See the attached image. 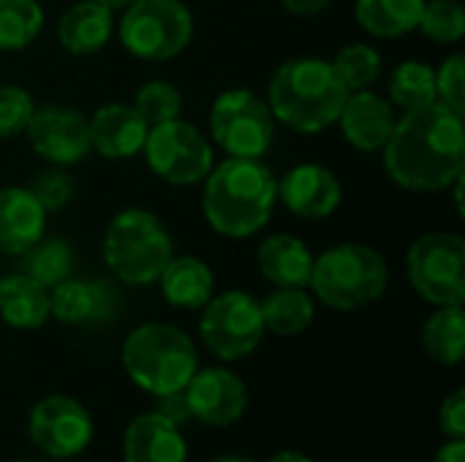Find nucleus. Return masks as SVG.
Here are the masks:
<instances>
[{"label":"nucleus","instance_id":"obj_1","mask_svg":"<svg viewBox=\"0 0 465 462\" xmlns=\"http://www.w3.org/2000/svg\"><path fill=\"white\" fill-rule=\"evenodd\" d=\"M384 166L392 182L417 193L450 188L465 172L463 114L444 103L406 112L384 144Z\"/></svg>","mask_w":465,"mask_h":462},{"label":"nucleus","instance_id":"obj_2","mask_svg":"<svg viewBox=\"0 0 465 462\" xmlns=\"http://www.w3.org/2000/svg\"><path fill=\"white\" fill-rule=\"evenodd\" d=\"M278 204V180L262 158H226L204 177L207 223L232 240L262 231Z\"/></svg>","mask_w":465,"mask_h":462},{"label":"nucleus","instance_id":"obj_3","mask_svg":"<svg viewBox=\"0 0 465 462\" xmlns=\"http://www.w3.org/2000/svg\"><path fill=\"white\" fill-rule=\"evenodd\" d=\"M349 90L322 57L286 60L270 79L267 106L275 120L300 133H322L338 123Z\"/></svg>","mask_w":465,"mask_h":462},{"label":"nucleus","instance_id":"obj_4","mask_svg":"<svg viewBox=\"0 0 465 462\" xmlns=\"http://www.w3.org/2000/svg\"><path fill=\"white\" fill-rule=\"evenodd\" d=\"M123 365L136 387L150 395L185 389L199 370L191 338L172 324H142L123 343Z\"/></svg>","mask_w":465,"mask_h":462},{"label":"nucleus","instance_id":"obj_5","mask_svg":"<svg viewBox=\"0 0 465 462\" xmlns=\"http://www.w3.org/2000/svg\"><path fill=\"white\" fill-rule=\"evenodd\" d=\"M172 256V237L150 210L128 207L106 226L104 261L125 286L155 283Z\"/></svg>","mask_w":465,"mask_h":462},{"label":"nucleus","instance_id":"obj_6","mask_svg":"<svg viewBox=\"0 0 465 462\" xmlns=\"http://www.w3.org/2000/svg\"><path fill=\"white\" fill-rule=\"evenodd\" d=\"M387 283L390 270L379 251L360 242H343L313 259L308 286H313V294L327 308L357 310L376 302L387 291Z\"/></svg>","mask_w":465,"mask_h":462},{"label":"nucleus","instance_id":"obj_7","mask_svg":"<svg viewBox=\"0 0 465 462\" xmlns=\"http://www.w3.org/2000/svg\"><path fill=\"white\" fill-rule=\"evenodd\" d=\"M117 35L139 60H172L193 38V14L183 0H134L125 5Z\"/></svg>","mask_w":465,"mask_h":462},{"label":"nucleus","instance_id":"obj_8","mask_svg":"<svg viewBox=\"0 0 465 462\" xmlns=\"http://www.w3.org/2000/svg\"><path fill=\"white\" fill-rule=\"evenodd\" d=\"M414 291L430 305L450 308L465 302V242L452 231L422 234L406 259Z\"/></svg>","mask_w":465,"mask_h":462},{"label":"nucleus","instance_id":"obj_9","mask_svg":"<svg viewBox=\"0 0 465 462\" xmlns=\"http://www.w3.org/2000/svg\"><path fill=\"white\" fill-rule=\"evenodd\" d=\"M210 133L232 158H262L275 136V117L256 93L226 90L210 109Z\"/></svg>","mask_w":465,"mask_h":462},{"label":"nucleus","instance_id":"obj_10","mask_svg":"<svg viewBox=\"0 0 465 462\" xmlns=\"http://www.w3.org/2000/svg\"><path fill=\"white\" fill-rule=\"evenodd\" d=\"M147 166L169 185H196L213 169V147L204 133L185 120L150 125L144 147Z\"/></svg>","mask_w":465,"mask_h":462},{"label":"nucleus","instance_id":"obj_11","mask_svg":"<svg viewBox=\"0 0 465 462\" xmlns=\"http://www.w3.org/2000/svg\"><path fill=\"white\" fill-rule=\"evenodd\" d=\"M199 332L204 346L218 359L232 362L248 357L267 332L259 300L248 291H226L221 297H210L199 321Z\"/></svg>","mask_w":465,"mask_h":462},{"label":"nucleus","instance_id":"obj_12","mask_svg":"<svg viewBox=\"0 0 465 462\" xmlns=\"http://www.w3.org/2000/svg\"><path fill=\"white\" fill-rule=\"evenodd\" d=\"M30 438L49 457H74L93 441V419L74 398L52 395L33 406Z\"/></svg>","mask_w":465,"mask_h":462},{"label":"nucleus","instance_id":"obj_13","mask_svg":"<svg viewBox=\"0 0 465 462\" xmlns=\"http://www.w3.org/2000/svg\"><path fill=\"white\" fill-rule=\"evenodd\" d=\"M25 133L30 147L52 166H74L93 150L87 117L68 106H35Z\"/></svg>","mask_w":465,"mask_h":462},{"label":"nucleus","instance_id":"obj_14","mask_svg":"<svg viewBox=\"0 0 465 462\" xmlns=\"http://www.w3.org/2000/svg\"><path fill=\"white\" fill-rule=\"evenodd\" d=\"M185 400L193 419L213 428H226L245 414L248 389L232 370L207 368L191 376V381L185 384Z\"/></svg>","mask_w":465,"mask_h":462},{"label":"nucleus","instance_id":"obj_15","mask_svg":"<svg viewBox=\"0 0 465 462\" xmlns=\"http://www.w3.org/2000/svg\"><path fill=\"white\" fill-rule=\"evenodd\" d=\"M343 188L335 172L322 163H300L278 182V202L297 218L322 221L341 207Z\"/></svg>","mask_w":465,"mask_h":462},{"label":"nucleus","instance_id":"obj_16","mask_svg":"<svg viewBox=\"0 0 465 462\" xmlns=\"http://www.w3.org/2000/svg\"><path fill=\"white\" fill-rule=\"evenodd\" d=\"M90 147L106 161H128L142 152L150 125L134 103H106L90 120Z\"/></svg>","mask_w":465,"mask_h":462},{"label":"nucleus","instance_id":"obj_17","mask_svg":"<svg viewBox=\"0 0 465 462\" xmlns=\"http://www.w3.org/2000/svg\"><path fill=\"white\" fill-rule=\"evenodd\" d=\"M395 109L390 101L371 90H354L349 93L338 123L346 136V142L360 152H379L384 150L392 128H395Z\"/></svg>","mask_w":465,"mask_h":462},{"label":"nucleus","instance_id":"obj_18","mask_svg":"<svg viewBox=\"0 0 465 462\" xmlns=\"http://www.w3.org/2000/svg\"><path fill=\"white\" fill-rule=\"evenodd\" d=\"M46 210L22 185L0 188V256H22L46 234Z\"/></svg>","mask_w":465,"mask_h":462},{"label":"nucleus","instance_id":"obj_19","mask_svg":"<svg viewBox=\"0 0 465 462\" xmlns=\"http://www.w3.org/2000/svg\"><path fill=\"white\" fill-rule=\"evenodd\" d=\"M120 300L104 280L68 278L49 294V316L63 324H104L114 316Z\"/></svg>","mask_w":465,"mask_h":462},{"label":"nucleus","instance_id":"obj_20","mask_svg":"<svg viewBox=\"0 0 465 462\" xmlns=\"http://www.w3.org/2000/svg\"><path fill=\"white\" fill-rule=\"evenodd\" d=\"M114 33V11L98 0H79L57 22V41L71 54H95Z\"/></svg>","mask_w":465,"mask_h":462},{"label":"nucleus","instance_id":"obj_21","mask_svg":"<svg viewBox=\"0 0 465 462\" xmlns=\"http://www.w3.org/2000/svg\"><path fill=\"white\" fill-rule=\"evenodd\" d=\"M262 275L278 289H305L313 272V253L294 234H272L256 251Z\"/></svg>","mask_w":465,"mask_h":462},{"label":"nucleus","instance_id":"obj_22","mask_svg":"<svg viewBox=\"0 0 465 462\" xmlns=\"http://www.w3.org/2000/svg\"><path fill=\"white\" fill-rule=\"evenodd\" d=\"M123 452L125 462H185L188 457L180 428H174L155 411L131 422V428L125 430Z\"/></svg>","mask_w":465,"mask_h":462},{"label":"nucleus","instance_id":"obj_23","mask_svg":"<svg viewBox=\"0 0 465 462\" xmlns=\"http://www.w3.org/2000/svg\"><path fill=\"white\" fill-rule=\"evenodd\" d=\"M161 291L169 305L183 310H199L210 302L215 275L196 256H172L163 272L158 275Z\"/></svg>","mask_w":465,"mask_h":462},{"label":"nucleus","instance_id":"obj_24","mask_svg":"<svg viewBox=\"0 0 465 462\" xmlns=\"http://www.w3.org/2000/svg\"><path fill=\"white\" fill-rule=\"evenodd\" d=\"M0 319L14 329H38L49 319V289L16 272L0 278Z\"/></svg>","mask_w":465,"mask_h":462},{"label":"nucleus","instance_id":"obj_25","mask_svg":"<svg viewBox=\"0 0 465 462\" xmlns=\"http://www.w3.org/2000/svg\"><path fill=\"white\" fill-rule=\"evenodd\" d=\"M422 8L425 0H357L354 16L376 38H401L417 30Z\"/></svg>","mask_w":465,"mask_h":462},{"label":"nucleus","instance_id":"obj_26","mask_svg":"<svg viewBox=\"0 0 465 462\" xmlns=\"http://www.w3.org/2000/svg\"><path fill=\"white\" fill-rule=\"evenodd\" d=\"M74 251L63 237H41L33 248L19 256V272L41 283L44 289H54L68 280L74 272Z\"/></svg>","mask_w":465,"mask_h":462},{"label":"nucleus","instance_id":"obj_27","mask_svg":"<svg viewBox=\"0 0 465 462\" xmlns=\"http://www.w3.org/2000/svg\"><path fill=\"white\" fill-rule=\"evenodd\" d=\"M425 351L441 365H458L465 354V313L463 305L439 308L422 329Z\"/></svg>","mask_w":465,"mask_h":462},{"label":"nucleus","instance_id":"obj_28","mask_svg":"<svg viewBox=\"0 0 465 462\" xmlns=\"http://www.w3.org/2000/svg\"><path fill=\"white\" fill-rule=\"evenodd\" d=\"M264 329L275 335H300L313 321V300L305 289H275L259 302Z\"/></svg>","mask_w":465,"mask_h":462},{"label":"nucleus","instance_id":"obj_29","mask_svg":"<svg viewBox=\"0 0 465 462\" xmlns=\"http://www.w3.org/2000/svg\"><path fill=\"white\" fill-rule=\"evenodd\" d=\"M390 98L406 112L436 103V68L422 60L401 63L390 76Z\"/></svg>","mask_w":465,"mask_h":462},{"label":"nucleus","instance_id":"obj_30","mask_svg":"<svg viewBox=\"0 0 465 462\" xmlns=\"http://www.w3.org/2000/svg\"><path fill=\"white\" fill-rule=\"evenodd\" d=\"M44 30V8L38 0H0V52L30 46Z\"/></svg>","mask_w":465,"mask_h":462},{"label":"nucleus","instance_id":"obj_31","mask_svg":"<svg viewBox=\"0 0 465 462\" xmlns=\"http://www.w3.org/2000/svg\"><path fill=\"white\" fill-rule=\"evenodd\" d=\"M332 68L349 93L368 90L381 74V54L371 44H349L338 52Z\"/></svg>","mask_w":465,"mask_h":462},{"label":"nucleus","instance_id":"obj_32","mask_svg":"<svg viewBox=\"0 0 465 462\" xmlns=\"http://www.w3.org/2000/svg\"><path fill=\"white\" fill-rule=\"evenodd\" d=\"M417 30L436 44H458L465 35V11L458 0H425Z\"/></svg>","mask_w":465,"mask_h":462},{"label":"nucleus","instance_id":"obj_33","mask_svg":"<svg viewBox=\"0 0 465 462\" xmlns=\"http://www.w3.org/2000/svg\"><path fill=\"white\" fill-rule=\"evenodd\" d=\"M134 106L144 117L147 125H161V123H169V120H177L180 117V112H183V95H180V90L172 82L153 79V82H144L136 90Z\"/></svg>","mask_w":465,"mask_h":462},{"label":"nucleus","instance_id":"obj_34","mask_svg":"<svg viewBox=\"0 0 465 462\" xmlns=\"http://www.w3.org/2000/svg\"><path fill=\"white\" fill-rule=\"evenodd\" d=\"M35 112L33 95L19 84H0V139L25 133Z\"/></svg>","mask_w":465,"mask_h":462},{"label":"nucleus","instance_id":"obj_35","mask_svg":"<svg viewBox=\"0 0 465 462\" xmlns=\"http://www.w3.org/2000/svg\"><path fill=\"white\" fill-rule=\"evenodd\" d=\"M436 101L452 112H465V57L458 52L436 68Z\"/></svg>","mask_w":465,"mask_h":462},{"label":"nucleus","instance_id":"obj_36","mask_svg":"<svg viewBox=\"0 0 465 462\" xmlns=\"http://www.w3.org/2000/svg\"><path fill=\"white\" fill-rule=\"evenodd\" d=\"M30 193L38 199V204L46 210V212H57L63 210L68 202H71V193H74V182L65 172L60 169H46L41 174H35V180L27 185Z\"/></svg>","mask_w":465,"mask_h":462},{"label":"nucleus","instance_id":"obj_37","mask_svg":"<svg viewBox=\"0 0 465 462\" xmlns=\"http://www.w3.org/2000/svg\"><path fill=\"white\" fill-rule=\"evenodd\" d=\"M441 430L452 438V441H463L465 438V392L458 389L452 392L444 406H441Z\"/></svg>","mask_w":465,"mask_h":462},{"label":"nucleus","instance_id":"obj_38","mask_svg":"<svg viewBox=\"0 0 465 462\" xmlns=\"http://www.w3.org/2000/svg\"><path fill=\"white\" fill-rule=\"evenodd\" d=\"M155 414L163 417L166 422H172L174 428L191 422V408H188V400H185V389H174V392H166V395H155Z\"/></svg>","mask_w":465,"mask_h":462},{"label":"nucleus","instance_id":"obj_39","mask_svg":"<svg viewBox=\"0 0 465 462\" xmlns=\"http://www.w3.org/2000/svg\"><path fill=\"white\" fill-rule=\"evenodd\" d=\"M281 3H283V8H289L292 14H300V16H313L330 5V0H281Z\"/></svg>","mask_w":465,"mask_h":462},{"label":"nucleus","instance_id":"obj_40","mask_svg":"<svg viewBox=\"0 0 465 462\" xmlns=\"http://www.w3.org/2000/svg\"><path fill=\"white\" fill-rule=\"evenodd\" d=\"M433 462H465V441H450L447 447L439 449Z\"/></svg>","mask_w":465,"mask_h":462},{"label":"nucleus","instance_id":"obj_41","mask_svg":"<svg viewBox=\"0 0 465 462\" xmlns=\"http://www.w3.org/2000/svg\"><path fill=\"white\" fill-rule=\"evenodd\" d=\"M270 462H313L308 455H302V452H292V449H286V452H278L275 457H270Z\"/></svg>","mask_w":465,"mask_h":462},{"label":"nucleus","instance_id":"obj_42","mask_svg":"<svg viewBox=\"0 0 465 462\" xmlns=\"http://www.w3.org/2000/svg\"><path fill=\"white\" fill-rule=\"evenodd\" d=\"M98 3H104V5H109V8L114 11V8H125V5H131L134 0H98Z\"/></svg>","mask_w":465,"mask_h":462},{"label":"nucleus","instance_id":"obj_43","mask_svg":"<svg viewBox=\"0 0 465 462\" xmlns=\"http://www.w3.org/2000/svg\"><path fill=\"white\" fill-rule=\"evenodd\" d=\"M213 462H253V460H248V457H218V460H213Z\"/></svg>","mask_w":465,"mask_h":462},{"label":"nucleus","instance_id":"obj_44","mask_svg":"<svg viewBox=\"0 0 465 462\" xmlns=\"http://www.w3.org/2000/svg\"><path fill=\"white\" fill-rule=\"evenodd\" d=\"M16 462H22V460H16Z\"/></svg>","mask_w":465,"mask_h":462}]
</instances>
